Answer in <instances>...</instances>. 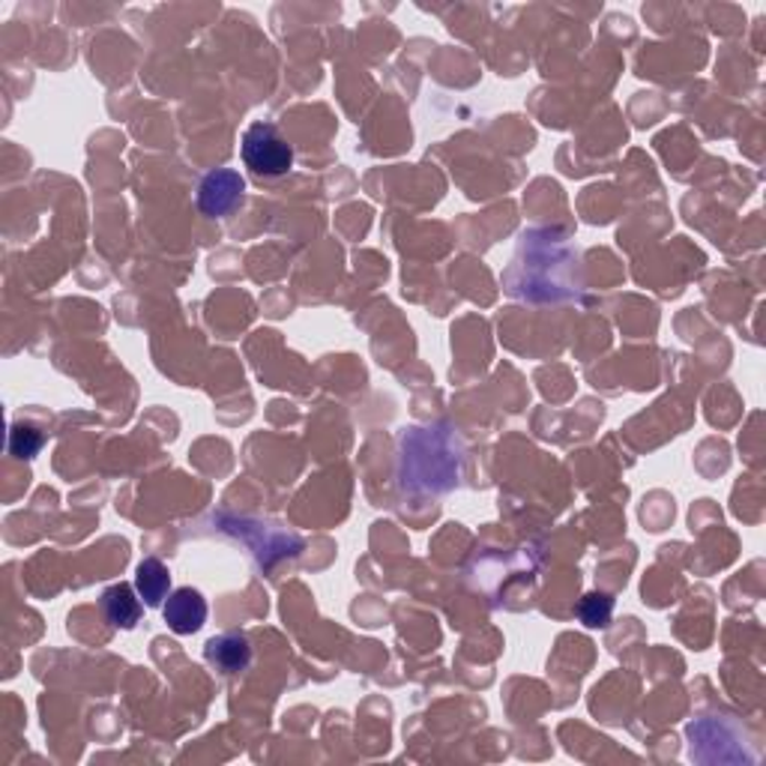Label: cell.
<instances>
[{"label":"cell","mask_w":766,"mask_h":766,"mask_svg":"<svg viewBox=\"0 0 766 766\" xmlns=\"http://www.w3.org/2000/svg\"><path fill=\"white\" fill-rule=\"evenodd\" d=\"M240 153L246 168L258 177H282V174L291 172L293 165V147L284 142L279 126L267 121L252 123L242 132Z\"/></svg>","instance_id":"cell-1"},{"label":"cell","mask_w":766,"mask_h":766,"mask_svg":"<svg viewBox=\"0 0 766 766\" xmlns=\"http://www.w3.org/2000/svg\"><path fill=\"white\" fill-rule=\"evenodd\" d=\"M242 189H246V180L240 177V172L234 168H216L198 183V210L204 216H225L231 213L242 198Z\"/></svg>","instance_id":"cell-2"},{"label":"cell","mask_w":766,"mask_h":766,"mask_svg":"<svg viewBox=\"0 0 766 766\" xmlns=\"http://www.w3.org/2000/svg\"><path fill=\"white\" fill-rule=\"evenodd\" d=\"M162 614L174 635H195L207 623V599L195 587H177L165 599Z\"/></svg>","instance_id":"cell-3"},{"label":"cell","mask_w":766,"mask_h":766,"mask_svg":"<svg viewBox=\"0 0 766 766\" xmlns=\"http://www.w3.org/2000/svg\"><path fill=\"white\" fill-rule=\"evenodd\" d=\"M204 655L213 667H219L222 674H240L252 662V644L249 638L240 635V632H225V635H216L207 641L204 646Z\"/></svg>","instance_id":"cell-4"},{"label":"cell","mask_w":766,"mask_h":766,"mask_svg":"<svg viewBox=\"0 0 766 766\" xmlns=\"http://www.w3.org/2000/svg\"><path fill=\"white\" fill-rule=\"evenodd\" d=\"M142 596L132 584H112L102 593V614L114 629H135L142 620Z\"/></svg>","instance_id":"cell-5"},{"label":"cell","mask_w":766,"mask_h":766,"mask_svg":"<svg viewBox=\"0 0 766 766\" xmlns=\"http://www.w3.org/2000/svg\"><path fill=\"white\" fill-rule=\"evenodd\" d=\"M135 590L142 596V602L147 608H159L165 605L168 599V590H172V572L168 566L156 560V557H147L138 563L135 569Z\"/></svg>","instance_id":"cell-6"},{"label":"cell","mask_w":766,"mask_h":766,"mask_svg":"<svg viewBox=\"0 0 766 766\" xmlns=\"http://www.w3.org/2000/svg\"><path fill=\"white\" fill-rule=\"evenodd\" d=\"M611 614H614V599L605 593H587L578 605L581 623L590 625V629H605L611 623Z\"/></svg>","instance_id":"cell-7"},{"label":"cell","mask_w":766,"mask_h":766,"mask_svg":"<svg viewBox=\"0 0 766 766\" xmlns=\"http://www.w3.org/2000/svg\"><path fill=\"white\" fill-rule=\"evenodd\" d=\"M42 449V434L31 425H15L10 434V453L19 458H33Z\"/></svg>","instance_id":"cell-8"}]
</instances>
